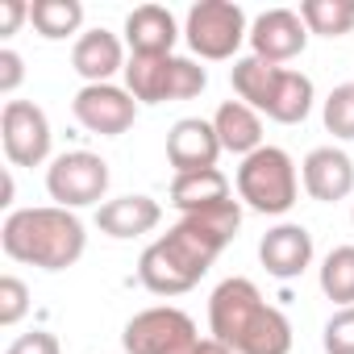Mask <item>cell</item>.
<instances>
[{"label": "cell", "instance_id": "6da1fadb", "mask_svg": "<svg viewBox=\"0 0 354 354\" xmlns=\"http://www.w3.org/2000/svg\"><path fill=\"white\" fill-rule=\"evenodd\" d=\"M238 230H242L238 201H225V205H213V209L180 217L154 246L142 250V259H138L142 288L154 292V296H184V292H192L205 279V271L217 263V254L238 238Z\"/></svg>", "mask_w": 354, "mask_h": 354}, {"label": "cell", "instance_id": "7a4b0ae2", "mask_svg": "<svg viewBox=\"0 0 354 354\" xmlns=\"http://www.w3.org/2000/svg\"><path fill=\"white\" fill-rule=\"evenodd\" d=\"M209 329L234 354H288L292 350L288 317L271 308L263 292L242 275L217 283V292L209 296Z\"/></svg>", "mask_w": 354, "mask_h": 354}, {"label": "cell", "instance_id": "3957f363", "mask_svg": "<svg viewBox=\"0 0 354 354\" xmlns=\"http://www.w3.org/2000/svg\"><path fill=\"white\" fill-rule=\"evenodd\" d=\"M0 246H5V254L13 263L42 267V271H67L84 259L88 234L71 209L42 205V209L9 213L5 230H0Z\"/></svg>", "mask_w": 354, "mask_h": 354}, {"label": "cell", "instance_id": "277c9868", "mask_svg": "<svg viewBox=\"0 0 354 354\" xmlns=\"http://www.w3.org/2000/svg\"><path fill=\"white\" fill-rule=\"evenodd\" d=\"M125 88L142 104H162V100H192L209 88V71L192 59L162 55V59H129L125 63Z\"/></svg>", "mask_w": 354, "mask_h": 354}, {"label": "cell", "instance_id": "5b68a950", "mask_svg": "<svg viewBox=\"0 0 354 354\" xmlns=\"http://www.w3.org/2000/svg\"><path fill=\"white\" fill-rule=\"evenodd\" d=\"M296 167L288 158V150L279 146H263L250 158H242L238 167V196L254 209V213H288L296 205Z\"/></svg>", "mask_w": 354, "mask_h": 354}, {"label": "cell", "instance_id": "8992f818", "mask_svg": "<svg viewBox=\"0 0 354 354\" xmlns=\"http://www.w3.org/2000/svg\"><path fill=\"white\" fill-rule=\"evenodd\" d=\"M46 192L59 209L100 205L109 192V162L92 150H67L46 167Z\"/></svg>", "mask_w": 354, "mask_h": 354}, {"label": "cell", "instance_id": "52a82bcc", "mask_svg": "<svg viewBox=\"0 0 354 354\" xmlns=\"http://www.w3.org/2000/svg\"><path fill=\"white\" fill-rule=\"evenodd\" d=\"M129 354H188L201 337H196V321L184 308H142L138 317H129L125 333H121Z\"/></svg>", "mask_w": 354, "mask_h": 354}, {"label": "cell", "instance_id": "ba28073f", "mask_svg": "<svg viewBox=\"0 0 354 354\" xmlns=\"http://www.w3.org/2000/svg\"><path fill=\"white\" fill-rule=\"evenodd\" d=\"M188 46L201 59H234L246 34V13L234 0H201L188 9Z\"/></svg>", "mask_w": 354, "mask_h": 354}, {"label": "cell", "instance_id": "9c48e42d", "mask_svg": "<svg viewBox=\"0 0 354 354\" xmlns=\"http://www.w3.org/2000/svg\"><path fill=\"white\" fill-rule=\"evenodd\" d=\"M0 142L13 167H38L50 154V121L34 100H9L0 113Z\"/></svg>", "mask_w": 354, "mask_h": 354}, {"label": "cell", "instance_id": "30bf717a", "mask_svg": "<svg viewBox=\"0 0 354 354\" xmlns=\"http://www.w3.org/2000/svg\"><path fill=\"white\" fill-rule=\"evenodd\" d=\"M71 113L84 129L100 133V138H117L133 125L138 117V100L129 96V88H113V84H84L71 100Z\"/></svg>", "mask_w": 354, "mask_h": 354}, {"label": "cell", "instance_id": "8fae6325", "mask_svg": "<svg viewBox=\"0 0 354 354\" xmlns=\"http://www.w3.org/2000/svg\"><path fill=\"white\" fill-rule=\"evenodd\" d=\"M217 154H221V138H217L213 121H205V117H184L167 129V162L175 167V175L209 171V167H217Z\"/></svg>", "mask_w": 354, "mask_h": 354}, {"label": "cell", "instance_id": "7c38bea8", "mask_svg": "<svg viewBox=\"0 0 354 354\" xmlns=\"http://www.w3.org/2000/svg\"><path fill=\"white\" fill-rule=\"evenodd\" d=\"M250 46H254V59H267V63H288L296 55H304L308 46V26L300 21V13L292 9H267L254 17L250 26Z\"/></svg>", "mask_w": 354, "mask_h": 354}, {"label": "cell", "instance_id": "4fadbf2b", "mask_svg": "<svg viewBox=\"0 0 354 354\" xmlns=\"http://www.w3.org/2000/svg\"><path fill=\"white\" fill-rule=\"evenodd\" d=\"M300 175H304V192L321 205H337L354 192V162L346 150L337 146H317L304 154L300 162Z\"/></svg>", "mask_w": 354, "mask_h": 354}, {"label": "cell", "instance_id": "5bb4252c", "mask_svg": "<svg viewBox=\"0 0 354 354\" xmlns=\"http://www.w3.org/2000/svg\"><path fill=\"white\" fill-rule=\"evenodd\" d=\"M259 259H263L267 275H275V279H296V275L313 263V234H308L304 225H275V230L263 234Z\"/></svg>", "mask_w": 354, "mask_h": 354}, {"label": "cell", "instance_id": "9a60e30c", "mask_svg": "<svg viewBox=\"0 0 354 354\" xmlns=\"http://www.w3.org/2000/svg\"><path fill=\"white\" fill-rule=\"evenodd\" d=\"M175 38H180V30H175L171 9H162V5H138L125 17V42H129V50L138 59H162V55H171Z\"/></svg>", "mask_w": 354, "mask_h": 354}, {"label": "cell", "instance_id": "2e32d148", "mask_svg": "<svg viewBox=\"0 0 354 354\" xmlns=\"http://www.w3.org/2000/svg\"><path fill=\"white\" fill-rule=\"evenodd\" d=\"M158 221H162L158 201L138 196V192L117 196V201H104V205L96 209V225H100V234H109V238H142V234H150Z\"/></svg>", "mask_w": 354, "mask_h": 354}, {"label": "cell", "instance_id": "e0dca14e", "mask_svg": "<svg viewBox=\"0 0 354 354\" xmlns=\"http://www.w3.org/2000/svg\"><path fill=\"white\" fill-rule=\"evenodd\" d=\"M71 67H75L88 84H109L113 71H125V55H121L117 34H109V30H88V34H80L75 50H71Z\"/></svg>", "mask_w": 354, "mask_h": 354}, {"label": "cell", "instance_id": "ac0fdd59", "mask_svg": "<svg viewBox=\"0 0 354 354\" xmlns=\"http://www.w3.org/2000/svg\"><path fill=\"white\" fill-rule=\"evenodd\" d=\"M213 129H217V138H221V150H230V154L250 158L254 150H263V121H259V113H254L250 104H242V100H225V104L217 109V117H213Z\"/></svg>", "mask_w": 354, "mask_h": 354}, {"label": "cell", "instance_id": "d6986e66", "mask_svg": "<svg viewBox=\"0 0 354 354\" xmlns=\"http://www.w3.org/2000/svg\"><path fill=\"white\" fill-rule=\"evenodd\" d=\"M225 201H230V180L217 167L192 171V175H175V180H171V205L180 209L184 217L201 213V209H213V205H225Z\"/></svg>", "mask_w": 354, "mask_h": 354}, {"label": "cell", "instance_id": "ffe728a7", "mask_svg": "<svg viewBox=\"0 0 354 354\" xmlns=\"http://www.w3.org/2000/svg\"><path fill=\"white\" fill-rule=\"evenodd\" d=\"M279 75H283V67H275V63H267V59H254V55H250V59H238V63L230 67V84H234L238 100L250 104L254 113L267 109V100H271Z\"/></svg>", "mask_w": 354, "mask_h": 354}, {"label": "cell", "instance_id": "44dd1931", "mask_svg": "<svg viewBox=\"0 0 354 354\" xmlns=\"http://www.w3.org/2000/svg\"><path fill=\"white\" fill-rule=\"evenodd\" d=\"M263 113L271 121H279V125H300L313 113V80L304 71H288L283 67V75H279V84H275V92H271Z\"/></svg>", "mask_w": 354, "mask_h": 354}, {"label": "cell", "instance_id": "7402d4cb", "mask_svg": "<svg viewBox=\"0 0 354 354\" xmlns=\"http://www.w3.org/2000/svg\"><path fill=\"white\" fill-rule=\"evenodd\" d=\"M30 21L46 42H59V38H67L84 26V5L80 0H34Z\"/></svg>", "mask_w": 354, "mask_h": 354}, {"label": "cell", "instance_id": "603a6c76", "mask_svg": "<svg viewBox=\"0 0 354 354\" xmlns=\"http://www.w3.org/2000/svg\"><path fill=\"white\" fill-rule=\"evenodd\" d=\"M300 21L308 26V34L342 38V34L354 30V0H304Z\"/></svg>", "mask_w": 354, "mask_h": 354}, {"label": "cell", "instance_id": "cb8c5ba5", "mask_svg": "<svg viewBox=\"0 0 354 354\" xmlns=\"http://www.w3.org/2000/svg\"><path fill=\"white\" fill-rule=\"evenodd\" d=\"M321 292L333 304H342V308L354 304V246H333L325 254V263H321Z\"/></svg>", "mask_w": 354, "mask_h": 354}, {"label": "cell", "instance_id": "d4e9b609", "mask_svg": "<svg viewBox=\"0 0 354 354\" xmlns=\"http://www.w3.org/2000/svg\"><path fill=\"white\" fill-rule=\"evenodd\" d=\"M325 129L333 138H354V84H337L325 100Z\"/></svg>", "mask_w": 354, "mask_h": 354}, {"label": "cell", "instance_id": "484cf974", "mask_svg": "<svg viewBox=\"0 0 354 354\" xmlns=\"http://www.w3.org/2000/svg\"><path fill=\"white\" fill-rule=\"evenodd\" d=\"M321 346H325V354H354V304L350 308H337L325 321Z\"/></svg>", "mask_w": 354, "mask_h": 354}, {"label": "cell", "instance_id": "4316f807", "mask_svg": "<svg viewBox=\"0 0 354 354\" xmlns=\"http://www.w3.org/2000/svg\"><path fill=\"white\" fill-rule=\"evenodd\" d=\"M30 313V288L17 275L0 279V325H17Z\"/></svg>", "mask_w": 354, "mask_h": 354}, {"label": "cell", "instance_id": "83f0119b", "mask_svg": "<svg viewBox=\"0 0 354 354\" xmlns=\"http://www.w3.org/2000/svg\"><path fill=\"white\" fill-rule=\"evenodd\" d=\"M5 354H63V346H59V337H55V333L34 329V333H21Z\"/></svg>", "mask_w": 354, "mask_h": 354}, {"label": "cell", "instance_id": "f1b7e54d", "mask_svg": "<svg viewBox=\"0 0 354 354\" xmlns=\"http://www.w3.org/2000/svg\"><path fill=\"white\" fill-rule=\"evenodd\" d=\"M26 80V63L17 50H0V92H17V84Z\"/></svg>", "mask_w": 354, "mask_h": 354}, {"label": "cell", "instance_id": "f546056e", "mask_svg": "<svg viewBox=\"0 0 354 354\" xmlns=\"http://www.w3.org/2000/svg\"><path fill=\"white\" fill-rule=\"evenodd\" d=\"M30 17V5H21V0H0V34H17V26Z\"/></svg>", "mask_w": 354, "mask_h": 354}, {"label": "cell", "instance_id": "4dcf8cb0", "mask_svg": "<svg viewBox=\"0 0 354 354\" xmlns=\"http://www.w3.org/2000/svg\"><path fill=\"white\" fill-rule=\"evenodd\" d=\"M188 354H234V350H230L225 342H217V337H201V342H196Z\"/></svg>", "mask_w": 354, "mask_h": 354}, {"label": "cell", "instance_id": "1f68e13d", "mask_svg": "<svg viewBox=\"0 0 354 354\" xmlns=\"http://www.w3.org/2000/svg\"><path fill=\"white\" fill-rule=\"evenodd\" d=\"M0 205H13V175H5V201Z\"/></svg>", "mask_w": 354, "mask_h": 354}, {"label": "cell", "instance_id": "d6a6232c", "mask_svg": "<svg viewBox=\"0 0 354 354\" xmlns=\"http://www.w3.org/2000/svg\"><path fill=\"white\" fill-rule=\"evenodd\" d=\"M350 217H354V213H350Z\"/></svg>", "mask_w": 354, "mask_h": 354}]
</instances>
